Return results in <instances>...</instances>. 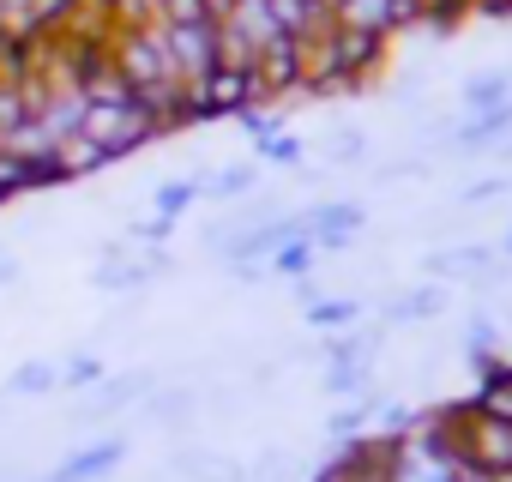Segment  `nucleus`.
Here are the masks:
<instances>
[{
    "label": "nucleus",
    "instance_id": "obj_1",
    "mask_svg": "<svg viewBox=\"0 0 512 482\" xmlns=\"http://www.w3.org/2000/svg\"><path fill=\"white\" fill-rule=\"evenodd\" d=\"M452 446H458V464L512 476V422L482 416V410H470V404H452Z\"/></svg>",
    "mask_w": 512,
    "mask_h": 482
},
{
    "label": "nucleus",
    "instance_id": "obj_2",
    "mask_svg": "<svg viewBox=\"0 0 512 482\" xmlns=\"http://www.w3.org/2000/svg\"><path fill=\"white\" fill-rule=\"evenodd\" d=\"M332 25L392 43V37H404L410 25H422V0H338V7H332Z\"/></svg>",
    "mask_w": 512,
    "mask_h": 482
},
{
    "label": "nucleus",
    "instance_id": "obj_3",
    "mask_svg": "<svg viewBox=\"0 0 512 482\" xmlns=\"http://www.w3.org/2000/svg\"><path fill=\"white\" fill-rule=\"evenodd\" d=\"M302 223H308V241H314L320 254H338V248H350V241L362 235L368 205L362 199H320V205L302 211Z\"/></svg>",
    "mask_w": 512,
    "mask_h": 482
},
{
    "label": "nucleus",
    "instance_id": "obj_4",
    "mask_svg": "<svg viewBox=\"0 0 512 482\" xmlns=\"http://www.w3.org/2000/svg\"><path fill=\"white\" fill-rule=\"evenodd\" d=\"M163 43H169V61L181 73V85H199L217 67V19H205V25H163Z\"/></svg>",
    "mask_w": 512,
    "mask_h": 482
},
{
    "label": "nucleus",
    "instance_id": "obj_5",
    "mask_svg": "<svg viewBox=\"0 0 512 482\" xmlns=\"http://www.w3.org/2000/svg\"><path fill=\"white\" fill-rule=\"evenodd\" d=\"M121 458H127V440H121V434H103V440L79 446L67 464H55V470H49V476H37V482H103Z\"/></svg>",
    "mask_w": 512,
    "mask_h": 482
},
{
    "label": "nucleus",
    "instance_id": "obj_6",
    "mask_svg": "<svg viewBox=\"0 0 512 482\" xmlns=\"http://www.w3.org/2000/svg\"><path fill=\"white\" fill-rule=\"evenodd\" d=\"M512 133V103H500V109H476V115H464L458 127H452V145L458 151H488V145H500Z\"/></svg>",
    "mask_w": 512,
    "mask_h": 482
},
{
    "label": "nucleus",
    "instance_id": "obj_7",
    "mask_svg": "<svg viewBox=\"0 0 512 482\" xmlns=\"http://www.w3.org/2000/svg\"><path fill=\"white\" fill-rule=\"evenodd\" d=\"M266 7H272L278 31H284V37H302V43L332 25V7H326V0H266Z\"/></svg>",
    "mask_w": 512,
    "mask_h": 482
},
{
    "label": "nucleus",
    "instance_id": "obj_8",
    "mask_svg": "<svg viewBox=\"0 0 512 482\" xmlns=\"http://www.w3.org/2000/svg\"><path fill=\"white\" fill-rule=\"evenodd\" d=\"M115 157L97 145V139H85V133H73V139H61L55 145V169H61V181H85V175H103Z\"/></svg>",
    "mask_w": 512,
    "mask_h": 482
},
{
    "label": "nucleus",
    "instance_id": "obj_9",
    "mask_svg": "<svg viewBox=\"0 0 512 482\" xmlns=\"http://www.w3.org/2000/svg\"><path fill=\"white\" fill-rule=\"evenodd\" d=\"M434 314H446V284H416V290H404L398 302H386V326H416V320H434Z\"/></svg>",
    "mask_w": 512,
    "mask_h": 482
},
{
    "label": "nucleus",
    "instance_id": "obj_10",
    "mask_svg": "<svg viewBox=\"0 0 512 482\" xmlns=\"http://www.w3.org/2000/svg\"><path fill=\"white\" fill-rule=\"evenodd\" d=\"M314 260H320V248H314V241H308V235H290V241H278V248H272L266 272H278V278L302 284V278H314Z\"/></svg>",
    "mask_w": 512,
    "mask_h": 482
},
{
    "label": "nucleus",
    "instance_id": "obj_11",
    "mask_svg": "<svg viewBox=\"0 0 512 482\" xmlns=\"http://www.w3.org/2000/svg\"><path fill=\"white\" fill-rule=\"evenodd\" d=\"M374 410H380V398L374 392H362V398H344L338 410H332V422H326V434L344 446V440H362L368 428H374Z\"/></svg>",
    "mask_w": 512,
    "mask_h": 482
},
{
    "label": "nucleus",
    "instance_id": "obj_12",
    "mask_svg": "<svg viewBox=\"0 0 512 482\" xmlns=\"http://www.w3.org/2000/svg\"><path fill=\"white\" fill-rule=\"evenodd\" d=\"M247 37H253V49H272L284 31H278V19H272V7H266V0H229V7H223Z\"/></svg>",
    "mask_w": 512,
    "mask_h": 482
},
{
    "label": "nucleus",
    "instance_id": "obj_13",
    "mask_svg": "<svg viewBox=\"0 0 512 482\" xmlns=\"http://www.w3.org/2000/svg\"><path fill=\"white\" fill-rule=\"evenodd\" d=\"M302 314H308V326H314V332H326V338H332V332H350V326L362 320V302H350V296H320V302H308Z\"/></svg>",
    "mask_w": 512,
    "mask_h": 482
},
{
    "label": "nucleus",
    "instance_id": "obj_14",
    "mask_svg": "<svg viewBox=\"0 0 512 482\" xmlns=\"http://www.w3.org/2000/svg\"><path fill=\"white\" fill-rule=\"evenodd\" d=\"M145 392H151V374H115V380L97 386V404H91L85 416H115V410H127L133 398H145Z\"/></svg>",
    "mask_w": 512,
    "mask_h": 482
},
{
    "label": "nucleus",
    "instance_id": "obj_15",
    "mask_svg": "<svg viewBox=\"0 0 512 482\" xmlns=\"http://www.w3.org/2000/svg\"><path fill=\"white\" fill-rule=\"evenodd\" d=\"M217 67H260V49L229 13H217Z\"/></svg>",
    "mask_w": 512,
    "mask_h": 482
},
{
    "label": "nucleus",
    "instance_id": "obj_16",
    "mask_svg": "<svg viewBox=\"0 0 512 482\" xmlns=\"http://www.w3.org/2000/svg\"><path fill=\"white\" fill-rule=\"evenodd\" d=\"M199 199H205V181H199V175H181V181H163V187L151 193V205H157V217H163V223H175V217H181L187 205H199Z\"/></svg>",
    "mask_w": 512,
    "mask_h": 482
},
{
    "label": "nucleus",
    "instance_id": "obj_17",
    "mask_svg": "<svg viewBox=\"0 0 512 482\" xmlns=\"http://www.w3.org/2000/svg\"><path fill=\"white\" fill-rule=\"evenodd\" d=\"M500 103H512V73H476V79H464V109L476 115V109H500Z\"/></svg>",
    "mask_w": 512,
    "mask_h": 482
},
{
    "label": "nucleus",
    "instance_id": "obj_18",
    "mask_svg": "<svg viewBox=\"0 0 512 482\" xmlns=\"http://www.w3.org/2000/svg\"><path fill=\"white\" fill-rule=\"evenodd\" d=\"M175 464H181L193 482H241V476H247V470H235L229 458H211V452H181Z\"/></svg>",
    "mask_w": 512,
    "mask_h": 482
},
{
    "label": "nucleus",
    "instance_id": "obj_19",
    "mask_svg": "<svg viewBox=\"0 0 512 482\" xmlns=\"http://www.w3.org/2000/svg\"><path fill=\"white\" fill-rule=\"evenodd\" d=\"M217 19V0H157V25H205Z\"/></svg>",
    "mask_w": 512,
    "mask_h": 482
},
{
    "label": "nucleus",
    "instance_id": "obj_20",
    "mask_svg": "<svg viewBox=\"0 0 512 482\" xmlns=\"http://www.w3.org/2000/svg\"><path fill=\"white\" fill-rule=\"evenodd\" d=\"M253 181H260V169H253V163H229L223 175L205 181V193L211 199H241V193H253Z\"/></svg>",
    "mask_w": 512,
    "mask_h": 482
},
{
    "label": "nucleus",
    "instance_id": "obj_21",
    "mask_svg": "<svg viewBox=\"0 0 512 482\" xmlns=\"http://www.w3.org/2000/svg\"><path fill=\"white\" fill-rule=\"evenodd\" d=\"M229 121H235V127H241L253 145H266L272 133H284V115H278L272 103H260V109H241V115H229Z\"/></svg>",
    "mask_w": 512,
    "mask_h": 482
},
{
    "label": "nucleus",
    "instance_id": "obj_22",
    "mask_svg": "<svg viewBox=\"0 0 512 482\" xmlns=\"http://www.w3.org/2000/svg\"><path fill=\"white\" fill-rule=\"evenodd\" d=\"M55 386H61L55 362H25V368L13 374V386H7V392H19V398H43V392H55Z\"/></svg>",
    "mask_w": 512,
    "mask_h": 482
},
{
    "label": "nucleus",
    "instance_id": "obj_23",
    "mask_svg": "<svg viewBox=\"0 0 512 482\" xmlns=\"http://www.w3.org/2000/svg\"><path fill=\"white\" fill-rule=\"evenodd\" d=\"M326 392H332V398H362V392H368V368L326 362Z\"/></svg>",
    "mask_w": 512,
    "mask_h": 482
},
{
    "label": "nucleus",
    "instance_id": "obj_24",
    "mask_svg": "<svg viewBox=\"0 0 512 482\" xmlns=\"http://www.w3.org/2000/svg\"><path fill=\"white\" fill-rule=\"evenodd\" d=\"M163 428H181L187 422V410H193V392H151V404H145Z\"/></svg>",
    "mask_w": 512,
    "mask_h": 482
},
{
    "label": "nucleus",
    "instance_id": "obj_25",
    "mask_svg": "<svg viewBox=\"0 0 512 482\" xmlns=\"http://www.w3.org/2000/svg\"><path fill=\"white\" fill-rule=\"evenodd\" d=\"M103 380H109L103 356H73V362H67V374H61V386H73V392H85V386H103Z\"/></svg>",
    "mask_w": 512,
    "mask_h": 482
},
{
    "label": "nucleus",
    "instance_id": "obj_26",
    "mask_svg": "<svg viewBox=\"0 0 512 482\" xmlns=\"http://www.w3.org/2000/svg\"><path fill=\"white\" fill-rule=\"evenodd\" d=\"M326 151H332V163H362V151H368V133H362V127H338V133L326 139Z\"/></svg>",
    "mask_w": 512,
    "mask_h": 482
},
{
    "label": "nucleus",
    "instance_id": "obj_27",
    "mask_svg": "<svg viewBox=\"0 0 512 482\" xmlns=\"http://www.w3.org/2000/svg\"><path fill=\"white\" fill-rule=\"evenodd\" d=\"M260 157L278 163V169H296V163H302V139H296V133H272V139L260 145Z\"/></svg>",
    "mask_w": 512,
    "mask_h": 482
},
{
    "label": "nucleus",
    "instance_id": "obj_28",
    "mask_svg": "<svg viewBox=\"0 0 512 482\" xmlns=\"http://www.w3.org/2000/svg\"><path fill=\"white\" fill-rule=\"evenodd\" d=\"M500 193H512V181L506 175H488V181H470L464 187V205H482V199H500Z\"/></svg>",
    "mask_w": 512,
    "mask_h": 482
},
{
    "label": "nucleus",
    "instance_id": "obj_29",
    "mask_svg": "<svg viewBox=\"0 0 512 482\" xmlns=\"http://www.w3.org/2000/svg\"><path fill=\"white\" fill-rule=\"evenodd\" d=\"M470 13H482V19H512V0H470Z\"/></svg>",
    "mask_w": 512,
    "mask_h": 482
},
{
    "label": "nucleus",
    "instance_id": "obj_30",
    "mask_svg": "<svg viewBox=\"0 0 512 482\" xmlns=\"http://www.w3.org/2000/svg\"><path fill=\"white\" fill-rule=\"evenodd\" d=\"M458 482H512V476H494V470H476V464H458Z\"/></svg>",
    "mask_w": 512,
    "mask_h": 482
},
{
    "label": "nucleus",
    "instance_id": "obj_31",
    "mask_svg": "<svg viewBox=\"0 0 512 482\" xmlns=\"http://www.w3.org/2000/svg\"><path fill=\"white\" fill-rule=\"evenodd\" d=\"M0 284H19V260L7 248H0Z\"/></svg>",
    "mask_w": 512,
    "mask_h": 482
},
{
    "label": "nucleus",
    "instance_id": "obj_32",
    "mask_svg": "<svg viewBox=\"0 0 512 482\" xmlns=\"http://www.w3.org/2000/svg\"><path fill=\"white\" fill-rule=\"evenodd\" d=\"M500 260H512V229H506V241H500Z\"/></svg>",
    "mask_w": 512,
    "mask_h": 482
},
{
    "label": "nucleus",
    "instance_id": "obj_33",
    "mask_svg": "<svg viewBox=\"0 0 512 482\" xmlns=\"http://www.w3.org/2000/svg\"><path fill=\"white\" fill-rule=\"evenodd\" d=\"M326 7H338V0H326Z\"/></svg>",
    "mask_w": 512,
    "mask_h": 482
},
{
    "label": "nucleus",
    "instance_id": "obj_34",
    "mask_svg": "<svg viewBox=\"0 0 512 482\" xmlns=\"http://www.w3.org/2000/svg\"><path fill=\"white\" fill-rule=\"evenodd\" d=\"M422 7H428V0H422Z\"/></svg>",
    "mask_w": 512,
    "mask_h": 482
}]
</instances>
